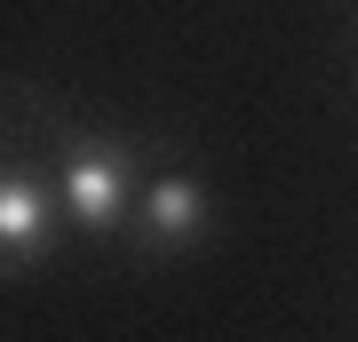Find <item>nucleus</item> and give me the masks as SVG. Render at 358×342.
I'll return each mask as SVG.
<instances>
[{
    "instance_id": "3",
    "label": "nucleus",
    "mask_w": 358,
    "mask_h": 342,
    "mask_svg": "<svg viewBox=\"0 0 358 342\" xmlns=\"http://www.w3.org/2000/svg\"><path fill=\"white\" fill-rule=\"evenodd\" d=\"M64 231L72 223H64V199H56V176L16 152L8 176H0V263L8 271H40L64 247Z\"/></svg>"
},
{
    "instance_id": "1",
    "label": "nucleus",
    "mask_w": 358,
    "mask_h": 342,
    "mask_svg": "<svg viewBox=\"0 0 358 342\" xmlns=\"http://www.w3.org/2000/svg\"><path fill=\"white\" fill-rule=\"evenodd\" d=\"M56 199L80 239H128L136 231V199H143V152L112 127H64L56 136Z\"/></svg>"
},
{
    "instance_id": "2",
    "label": "nucleus",
    "mask_w": 358,
    "mask_h": 342,
    "mask_svg": "<svg viewBox=\"0 0 358 342\" xmlns=\"http://www.w3.org/2000/svg\"><path fill=\"white\" fill-rule=\"evenodd\" d=\"M215 223H223V207H215V183L199 176V167H183V159H167L143 176V199H136V231L128 239L143 255H199L207 239H215Z\"/></svg>"
}]
</instances>
